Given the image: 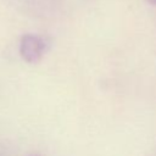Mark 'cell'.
<instances>
[{
  "label": "cell",
  "mask_w": 156,
  "mask_h": 156,
  "mask_svg": "<svg viewBox=\"0 0 156 156\" xmlns=\"http://www.w3.org/2000/svg\"><path fill=\"white\" fill-rule=\"evenodd\" d=\"M150 4H154V5H156V0H147Z\"/></svg>",
  "instance_id": "7a4b0ae2"
},
{
  "label": "cell",
  "mask_w": 156,
  "mask_h": 156,
  "mask_svg": "<svg viewBox=\"0 0 156 156\" xmlns=\"http://www.w3.org/2000/svg\"><path fill=\"white\" fill-rule=\"evenodd\" d=\"M48 46L49 44L45 38L37 34H26L20 41V54L24 61L35 63L44 56Z\"/></svg>",
  "instance_id": "6da1fadb"
}]
</instances>
